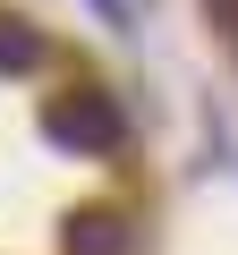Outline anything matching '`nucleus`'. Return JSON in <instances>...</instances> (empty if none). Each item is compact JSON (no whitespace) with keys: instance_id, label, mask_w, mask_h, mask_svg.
Returning a JSON list of instances; mask_svg holds the SVG:
<instances>
[{"instance_id":"7ed1b4c3","label":"nucleus","mask_w":238,"mask_h":255,"mask_svg":"<svg viewBox=\"0 0 238 255\" xmlns=\"http://www.w3.org/2000/svg\"><path fill=\"white\" fill-rule=\"evenodd\" d=\"M26 68H43V34L26 17H0V77H26Z\"/></svg>"},{"instance_id":"f03ea898","label":"nucleus","mask_w":238,"mask_h":255,"mask_svg":"<svg viewBox=\"0 0 238 255\" xmlns=\"http://www.w3.org/2000/svg\"><path fill=\"white\" fill-rule=\"evenodd\" d=\"M68 255H128V221L119 213H85L68 230Z\"/></svg>"},{"instance_id":"f257e3e1","label":"nucleus","mask_w":238,"mask_h":255,"mask_svg":"<svg viewBox=\"0 0 238 255\" xmlns=\"http://www.w3.org/2000/svg\"><path fill=\"white\" fill-rule=\"evenodd\" d=\"M43 128H51V145H77V153H119L128 145V111H119L111 94H94V85L60 94L43 111Z\"/></svg>"},{"instance_id":"20e7f679","label":"nucleus","mask_w":238,"mask_h":255,"mask_svg":"<svg viewBox=\"0 0 238 255\" xmlns=\"http://www.w3.org/2000/svg\"><path fill=\"white\" fill-rule=\"evenodd\" d=\"M204 17H213V26H221V34L238 43V0H204Z\"/></svg>"}]
</instances>
